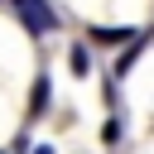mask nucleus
Wrapping results in <instances>:
<instances>
[{
    "mask_svg": "<svg viewBox=\"0 0 154 154\" xmlns=\"http://www.w3.org/2000/svg\"><path fill=\"white\" fill-rule=\"evenodd\" d=\"M87 38L101 43V48H125V43L135 38V29H125V24H120V29H87Z\"/></svg>",
    "mask_w": 154,
    "mask_h": 154,
    "instance_id": "4",
    "label": "nucleus"
},
{
    "mask_svg": "<svg viewBox=\"0 0 154 154\" xmlns=\"http://www.w3.org/2000/svg\"><path fill=\"white\" fill-rule=\"evenodd\" d=\"M0 5H10V0H0Z\"/></svg>",
    "mask_w": 154,
    "mask_h": 154,
    "instance_id": "7",
    "label": "nucleus"
},
{
    "mask_svg": "<svg viewBox=\"0 0 154 154\" xmlns=\"http://www.w3.org/2000/svg\"><path fill=\"white\" fill-rule=\"evenodd\" d=\"M10 10L19 14V24H24L34 38L58 29V14H53V5H48V0H10Z\"/></svg>",
    "mask_w": 154,
    "mask_h": 154,
    "instance_id": "1",
    "label": "nucleus"
},
{
    "mask_svg": "<svg viewBox=\"0 0 154 154\" xmlns=\"http://www.w3.org/2000/svg\"><path fill=\"white\" fill-rule=\"evenodd\" d=\"M48 101H53V82L38 72V82H34V91H29V120H38V116H48Z\"/></svg>",
    "mask_w": 154,
    "mask_h": 154,
    "instance_id": "3",
    "label": "nucleus"
},
{
    "mask_svg": "<svg viewBox=\"0 0 154 154\" xmlns=\"http://www.w3.org/2000/svg\"><path fill=\"white\" fill-rule=\"evenodd\" d=\"M120 140H125V125H120V120L111 116V120L101 125V144H120Z\"/></svg>",
    "mask_w": 154,
    "mask_h": 154,
    "instance_id": "6",
    "label": "nucleus"
},
{
    "mask_svg": "<svg viewBox=\"0 0 154 154\" xmlns=\"http://www.w3.org/2000/svg\"><path fill=\"white\" fill-rule=\"evenodd\" d=\"M149 38H154V34H135V38H130V43H125V53H120V63H116V67H111V77H116V82H120V77H125V72H130V67H135V63H140V53H144V48H149Z\"/></svg>",
    "mask_w": 154,
    "mask_h": 154,
    "instance_id": "2",
    "label": "nucleus"
},
{
    "mask_svg": "<svg viewBox=\"0 0 154 154\" xmlns=\"http://www.w3.org/2000/svg\"><path fill=\"white\" fill-rule=\"evenodd\" d=\"M67 67H72V77H87L91 72V48L87 43H72L67 48Z\"/></svg>",
    "mask_w": 154,
    "mask_h": 154,
    "instance_id": "5",
    "label": "nucleus"
}]
</instances>
